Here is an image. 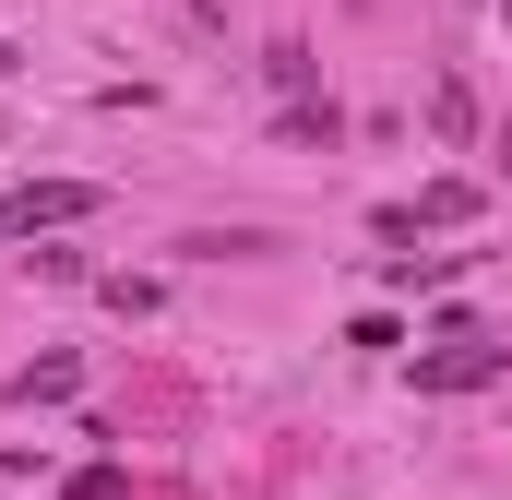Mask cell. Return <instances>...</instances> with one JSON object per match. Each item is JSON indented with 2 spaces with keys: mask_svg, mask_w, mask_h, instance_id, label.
<instances>
[{
  "mask_svg": "<svg viewBox=\"0 0 512 500\" xmlns=\"http://www.w3.org/2000/svg\"><path fill=\"white\" fill-rule=\"evenodd\" d=\"M84 215H96V179H36V191L0 203V227H24V239L36 227H84Z\"/></svg>",
  "mask_w": 512,
  "mask_h": 500,
  "instance_id": "6da1fadb",
  "label": "cell"
},
{
  "mask_svg": "<svg viewBox=\"0 0 512 500\" xmlns=\"http://www.w3.org/2000/svg\"><path fill=\"white\" fill-rule=\"evenodd\" d=\"M477 381H501V346L489 334H453L441 358H417V393H477Z\"/></svg>",
  "mask_w": 512,
  "mask_h": 500,
  "instance_id": "7a4b0ae2",
  "label": "cell"
},
{
  "mask_svg": "<svg viewBox=\"0 0 512 500\" xmlns=\"http://www.w3.org/2000/svg\"><path fill=\"white\" fill-rule=\"evenodd\" d=\"M465 215H477V179H429L417 203H393V215H382V239H417V227H465Z\"/></svg>",
  "mask_w": 512,
  "mask_h": 500,
  "instance_id": "3957f363",
  "label": "cell"
},
{
  "mask_svg": "<svg viewBox=\"0 0 512 500\" xmlns=\"http://www.w3.org/2000/svg\"><path fill=\"white\" fill-rule=\"evenodd\" d=\"M60 393H72V358H36V370L12 381V405H60Z\"/></svg>",
  "mask_w": 512,
  "mask_h": 500,
  "instance_id": "277c9868",
  "label": "cell"
},
{
  "mask_svg": "<svg viewBox=\"0 0 512 500\" xmlns=\"http://www.w3.org/2000/svg\"><path fill=\"white\" fill-rule=\"evenodd\" d=\"M60 500H131V477H120V465H84V477H72Z\"/></svg>",
  "mask_w": 512,
  "mask_h": 500,
  "instance_id": "5b68a950",
  "label": "cell"
},
{
  "mask_svg": "<svg viewBox=\"0 0 512 500\" xmlns=\"http://www.w3.org/2000/svg\"><path fill=\"white\" fill-rule=\"evenodd\" d=\"M501 179H512V120H501Z\"/></svg>",
  "mask_w": 512,
  "mask_h": 500,
  "instance_id": "8992f818",
  "label": "cell"
},
{
  "mask_svg": "<svg viewBox=\"0 0 512 500\" xmlns=\"http://www.w3.org/2000/svg\"><path fill=\"white\" fill-rule=\"evenodd\" d=\"M0 72H12V48H0Z\"/></svg>",
  "mask_w": 512,
  "mask_h": 500,
  "instance_id": "52a82bcc",
  "label": "cell"
},
{
  "mask_svg": "<svg viewBox=\"0 0 512 500\" xmlns=\"http://www.w3.org/2000/svg\"><path fill=\"white\" fill-rule=\"evenodd\" d=\"M501 24H512V0H501Z\"/></svg>",
  "mask_w": 512,
  "mask_h": 500,
  "instance_id": "ba28073f",
  "label": "cell"
}]
</instances>
